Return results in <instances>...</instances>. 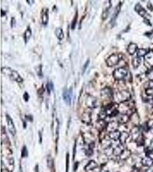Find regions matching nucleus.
<instances>
[{"label":"nucleus","instance_id":"obj_40","mask_svg":"<svg viewBox=\"0 0 153 172\" xmlns=\"http://www.w3.org/2000/svg\"><path fill=\"white\" fill-rule=\"evenodd\" d=\"M76 20L77 15H76V16H75V17L74 20H73V23H72V29H74V28H75V25H76Z\"/></svg>","mask_w":153,"mask_h":172},{"label":"nucleus","instance_id":"obj_22","mask_svg":"<svg viewBox=\"0 0 153 172\" xmlns=\"http://www.w3.org/2000/svg\"><path fill=\"white\" fill-rule=\"evenodd\" d=\"M130 155H131L130 150H129L128 149H125L119 157L121 160H126L130 157Z\"/></svg>","mask_w":153,"mask_h":172},{"label":"nucleus","instance_id":"obj_34","mask_svg":"<svg viewBox=\"0 0 153 172\" xmlns=\"http://www.w3.org/2000/svg\"><path fill=\"white\" fill-rule=\"evenodd\" d=\"M145 89L147 88H153V80H149L145 83L144 86Z\"/></svg>","mask_w":153,"mask_h":172},{"label":"nucleus","instance_id":"obj_13","mask_svg":"<svg viewBox=\"0 0 153 172\" xmlns=\"http://www.w3.org/2000/svg\"><path fill=\"white\" fill-rule=\"evenodd\" d=\"M135 10L141 16V17L146 18V15H147L146 10L144 8L142 5L139 4H137L135 7Z\"/></svg>","mask_w":153,"mask_h":172},{"label":"nucleus","instance_id":"obj_1","mask_svg":"<svg viewBox=\"0 0 153 172\" xmlns=\"http://www.w3.org/2000/svg\"><path fill=\"white\" fill-rule=\"evenodd\" d=\"M1 71H2V74H4L5 75L8 76L9 77H10V79H12V80L16 81L18 83L22 82L23 80L22 77H20V75L18 74V73L16 71L13 70L10 68L3 67L1 69Z\"/></svg>","mask_w":153,"mask_h":172},{"label":"nucleus","instance_id":"obj_15","mask_svg":"<svg viewBox=\"0 0 153 172\" xmlns=\"http://www.w3.org/2000/svg\"><path fill=\"white\" fill-rule=\"evenodd\" d=\"M138 45L136 43H130L128 45V52L129 55H133L136 53L138 51Z\"/></svg>","mask_w":153,"mask_h":172},{"label":"nucleus","instance_id":"obj_27","mask_svg":"<svg viewBox=\"0 0 153 172\" xmlns=\"http://www.w3.org/2000/svg\"><path fill=\"white\" fill-rule=\"evenodd\" d=\"M102 146L103 148H104L105 149H107L109 147H111V142L110 140L109 139H102Z\"/></svg>","mask_w":153,"mask_h":172},{"label":"nucleus","instance_id":"obj_37","mask_svg":"<svg viewBox=\"0 0 153 172\" xmlns=\"http://www.w3.org/2000/svg\"><path fill=\"white\" fill-rule=\"evenodd\" d=\"M69 163V155L68 154V153H67L66 155V172H68Z\"/></svg>","mask_w":153,"mask_h":172},{"label":"nucleus","instance_id":"obj_32","mask_svg":"<svg viewBox=\"0 0 153 172\" xmlns=\"http://www.w3.org/2000/svg\"><path fill=\"white\" fill-rule=\"evenodd\" d=\"M28 155V151L26 146H23L21 150V157L23 158H25Z\"/></svg>","mask_w":153,"mask_h":172},{"label":"nucleus","instance_id":"obj_24","mask_svg":"<svg viewBox=\"0 0 153 172\" xmlns=\"http://www.w3.org/2000/svg\"><path fill=\"white\" fill-rule=\"evenodd\" d=\"M136 144L139 146H143L145 144V138L142 134H141L135 140Z\"/></svg>","mask_w":153,"mask_h":172},{"label":"nucleus","instance_id":"obj_47","mask_svg":"<svg viewBox=\"0 0 153 172\" xmlns=\"http://www.w3.org/2000/svg\"><path fill=\"white\" fill-rule=\"evenodd\" d=\"M39 137H40V143L42 142V135L41 134V133H39Z\"/></svg>","mask_w":153,"mask_h":172},{"label":"nucleus","instance_id":"obj_28","mask_svg":"<svg viewBox=\"0 0 153 172\" xmlns=\"http://www.w3.org/2000/svg\"><path fill=\"white\" fill-rule=\"evenodd\" d=\"M31 34H32V31H31V29L30 28L27 29V30L26 31V32L24 34V39H25L26 43L28 41V40L29 39V38L31 36Z\"/></svg>","mask_w":153,"mask_h":172},{"label":"nucleus","instance_id":"obj_30","mask_svg":"<svg viewBox=\"0 0 153 172\" xmlns=\"http://www.w3.org/2000/svg\"><path fill=\"white\" fill-rule=\"evenodd\" d=\"M47 165H48V166L49 167V168H50V169L53 168L54 166L53 160L50 155L48 156V158H47Z\"/></svg>","mask_w":153,"mask_h":172},{"label":"nucleus","instance_id":"obj_33","mask_svg":"<svg viewBox=\"0 0 153 172\" xmlns=\"http://www.w3.org/2000/svg\"><path fill=\"white\" fill-rule=\"evenodd\" d=\"M145 93L148 97L153 96V88L145 89Z\"/></svg>","mask_w":153,"mask_h":172},{"label":"nucleus","instance_id":"obj_44","mask_svg":"<svg viewBox=\"0 0 153 172\" xmlns=\"http://www.w3.org/2000/svg\"><path fill=\"white\" fill-rule=\"evenodd\" d=\"M145 172H153V167H150L148 169H147Z\"/></svg>","mask_w":153,"mask_h":172},{"label":"nucleus","instance_id":"obj_8","mask_svg":"<svg viewBox=\"0 0 153 172\" xmlns=\"http://www.w3.org/2000/svg\"><path fill=\"white\" fill-rule=\"evenodd\" d=\"M119 123L118 122L112 121L107 124L106 129L109 133L115 131V130H117L118 128L119 127Z\"/></svg>","mask_w":153,"mask_h":172},{"label":"nucleus","instance_id":"obj_29","mask_svg":"<svg viewBox=\"0 0 153 172\" xmlns=\"http://www.w3.org/2000/svg\"><path fill=\"white\" fill-rule=\"evenodd\" d=\"M146 75L149 80H153V69H148L146 73Z\"/></svg>","mask_w":153,"mask_h":172},{"label":"nucleus","instance_id":"obj_17","mask_svg":"<svg viewBox=\"0 0 153 172\" xmlns=\"http://www.w3.org/2000/svg\"><path fill=\"white\" fill-rule=\"evenodd\" d=\"M107 124L104 120H98L96 123V128L99 131H103L104 129H106Z\"/></svg>","mask_w":153,"mask_h":172},{"label":"nucleus","instance_id":"obj_19","mask_svg":"<svg viewBox=\"0 0 153 172\" xmlns=\"http://www.w3.org/2000/svg\"><path fill=\"white\" fill-rule=\"evenodd\" d=\"M129 134L128 133L127 131H123L122 133H121V135H120V137L119 138V141H120V144L124 145L127 139H128V137H129Z\"/></svg>","mask_w":153,"mask_h":172},{"label":"nucleus","instance_id":"obj_20","mask_svg":"<svg viewBox=\"0 0 153 172\" xmlns=\"http://www.w3.org/2000/svg\"><path fill=\"white\" fill-rule=\"evenodd\" d=\"M82 121L85 123L89 124L91 121V115L90 112H85L82 115Z\"/></svg>","mask_w":153,"mask_h":172},{"label":"nucleus","instance_id":"obj_11","mask_svg":"<svg viewBox=\"0 0 153 172\" xmlns=\"http://www.w3.org/2000/svg\"><path fill=\"white\" fill-rule=\"evenodd\" d=\"M63 98L64 102L67 105H70L71 103V93L69 90H64L63 93Z\"/></svg>","mask_w":153,"mask_h":172},{"label":"nucleus","instance_id":"obj_42","mask_svg":"<svg viewBox=\"0 0 153 172\" xmlns=\"http://www.w3.org/2000/svg\"><path fill=\"white\" fill-rule=\"evenodd\" d=\"M89 63H90V60L88 59V60H87V61H86V63H85V64L84 65V66H83V72H85V69H87V67H88V64H89Z\"/></svg>","mask_w":153,"mask_h":172},{"label":"nucleus","instance_id":"obj_3","mask_svg":"<svg viewBox=\"0 0 153 172\" xmlns=\"http://www.w3.org/2000/svg\"><path fill=\"white\" fill-rule=\"evenodd\" d=\"M128 70L124 67H119L113 72V77L117 80H122L127 77Z\"/></svg>","mask_w":153,"mask_h":172},{"label":"nucleus","instance_id":"obj_9","mask_svg":"<svg viewBox=\"0 0 153 172\" xmlns=\"http://www.w3.org/2000/svg\"><path fill=\"white\" fill-rule=\"evenodd\" d=\"M141 163L144 166L150 168L153 165V160L149 156L146 155L142 159Z\"/></svg>","mask_w":153,"mask_h":172},{"label":"nucleus","instance_id":"obj_6","mask_svg":"<svg viewBox=\"0 0 153 172\" xmlns=\"http://www.w3.org/2000/svg\"><path fill=\"white\" fill-rule=\"evenodd\" d=\"M86 104L89 108H95L97 106V99L93 96L88 95L86 98Z\"/></svg>","mask_w":153,"mask_h":172},{"label":"nucleus","instance_id":"obj_26","mask_svg":"<svg viewBox=\"0 0 153 172\" xmlns=\"http://www.w3.org/2000/svg\"><path fill=\"white\" fill-rule=\"evenodd\" d=\"M55 34L56 36V37H58V39L60 40H61L64 39V34H63V30L61 28H57L56 31H55Z\"/></svg>","mask_w":153,"mask_h":172},{"label":"nucleus","instance_id":"obj_36","mask_svg":"<svg viewBox=\"0 0 153 172\" xmlns=\"http://www.w3.org/2000/svg\"><path fill=\"white\" fill-rule=\"evenodd\" d=\"M107 116V113L105 110H103V112H101L99 114V117L100 120H104L106 118Z\"/></svg>","mask_w":153,"mask_h":172},{"label":"nucleus","instance_id":"obj_45","mask_svg":"<svg viewBox=\"0 0 153 172\" xmlns=\"http://www.w3.org/2000/svg\"><path fill=\"white\" fill-rule=\"evenodd\" d=\"M147 156H149L150 158H152V159L153 160V151L152 152H150L148 155H147Z\"/></svg>","mask_w":153,"mask_h":172},{"label":"nucleus","instance_id":"obj_12","mask_svg":"<svg viewBox=\"0 0 153 172\" xmlns=\"http://www.w3.org/2000/svg\"><path fill=\"white\" fill-rule=\"evenodd\" d=\"M104 4L106 5V7H104V10H103V12L102 13V17L103 20H105L108 17L109 9H110L111 6L110 1H108L105 2Z\"/></svg>","mask_w":153,"mask_h":172},{"label":"nucleus","instance_id":"obj_41","mask_svg":"<svg viewBox=\"0 0 153 172\" xmlns=\"http://www.w3.org/2000/svg\"><path fill=\"white\" fill-rule=\"evenodd\" d=\"M23 98H24V99L26 102H28V100H29V95L27 93H25V94L23 95Z\"/></svg>","mask_w":153,"mask_h":172},{"label":"nucleus","instance_id":"obj_4","mask_svg":"<svg viewBox=\"0 0 153 172\" xmlns=\"http://www.w3.org/2000/svg\"><path fill=\"white\" fill-rule=\"evenodd\" d=\"M120 59L121 58L120 57L119 54L114 53L107 58L106 60V64L110 67H114L119 63Z\"/></svg>","mask_w":153,"mask_h":172},{"label":"nucleus","instance_id":"obj_18","mask_svg":"<svg viewBox=\"0 0 153 172\" xmlns=\"http://www.w3.org/2000/svg\"><path fill=\"white\" fill-rule=\"evenodd\" d=\"M101 95L102 97H106V98H110L111 96H112V91L110 88L106 87L104 89H103L101 91Z\"/></svg>","mask_w":153,"mask_h":172},{"label":"nucleus","instance_id":"obj_16","mask_svg":"<svg viewBox=\"0 0 153 172\" xmlns=\"http://www.w3.org/2000/svg\"><path fill=\"white\" fill-rule=\"evenodd\" d=\"M120 135H121V133L117 130L112 131L109 133V138H110V139L114 140V141H118L119 140V138L120 137Z\"/></svg>","mask_w":153,"mask_h":172},{"label":"nucleus","instance_id":"obj_23","mask_svg":"<svg viewBox=\"0 0 153 172\" xmlns=\"http://www.w3.org/2000/svg\"><path fill=\"white\" fill-rule=\"evenodd\" d=\"M149 52L147 49L146 48H140L138 49L136 52L137 53V57L138 58H142V57H145L146 55V54Z\"/></svg>","mask_w":153,"mask_h":172},{"label":"nucleus","instance_id":"obj_14","mask_svg":"<svg viewBox=\"0 0 153 172\" xmlns=\"http://www.w3.org/2000/svg\"><path fill=\"white\" fill-rule=\"evenodd\" d=\"M125 149V147L124 146V145L120 144V145H118L116 146L114 149H113V154L114 155L117 157H119L121 154L123 153L124 150Z\"/></svg>","mask_w":153,"mask_h":172},{"label":"nucleus","instance_id":"obj_10","mask_svg":"<svg viewBox=\"0 0 153 172\" xmlns=\"http://www.w3.org/2000/svg\"><path fill=\"white\" fill-rule=\"evenodd\" d=\"M98 164L95 161L91 160L85 165V169L86 172L93 171L95 169H96L98 168Z\"/></svg>","mask_w":153,"mask_h":172},{"label":"nucleus","instance_id":"obj_2","mask_svg":"<svg viewBox=\"0 0 153 172\" xmlns=\"http://www.w3.org/2000/svg\"><path fill=\"white\" fill-rule=\"evenodd\" d=\"M131 97V94L128 90H121L114 95V99L117 103H125L129 101Z\"/></svg>","mask_w":153,"mask_h":172},{"label":"nucleus","instance_id":"obj_43","mask_svg":"<svg viewBox=\"0 0 153 172\" xmlns=\"http://www.w3.org/2000/svg\"><path fill=\"white\" fill-rule=\"evenodd\" d=\"M78 166H79V163H76L74 164V171L75 172L78 168Z\"/></svg>","mask_w":153,"mask_h":172},{"label":"nucleus","instance_id":"obj_35","mask_svg":"<svg viewBox=\"0 0 153 172\" xmlns=\"http://www.w3.org/2000/svg\"><path fill=\"white\" fill-rule=\"evenodd\" d=\"M152 151H153V138L152 139V140H151L149 146L147 147V152H146V154L147 155L149 153H150V152H152Z\"/></svg>","mask_w":153,"mask_h":172},{"label":"nucleus","instance_id":"obj_38","mask_svg":"<svg viewBox=\"0 0 153 172\" xmlns=\"http://www.w3.org/2000/svg\"><path fill=\"white\" fill-rule=\"evenodd\" d=\"M147 126L149 129H153V120H150L147 122Z\"/></svg>","mask_w":153,"mask_h":172},{"label":"nucleus","instance_id":"obj_7","mask_svg":"<svg viewBox=\"0 0 153 172\" xmlns=\"http://www.w3.org/2000/svg\"><path fill=\"white\" fill-rule=\"evenodd\" d=\"M7 121L9 132L12 136H15L16 133V130L15 126V124L10 117L8 115H7Z\"/></svg>","mask_w":153,"mask_h":172},{"label":"nucleus","instance_id":"obj_21","mask_svg":"<svg viewBox=\"0 0 153 172\" xmlns=\"http://www.w3.org/2000/svg\"><path fill=\"white\" fill-rule=\"evenodd\" d=\"M141 58H138V57H135L133 59V60H132V65L134 67V69H138L139 66L141 65Z\"/></svg>","mask_w":153,"mask_h":172},{"label":"nucleus","instance_id":"obj_39","mask_svg":"<svg viewBox=\"0 0 153 172\" xmlns=\"http://www.w3.org/2000/svg\"><path fill=\"white\" fill-rule=\"evenodd\" d=\"M73 149H74L73 150V160H74L75 157V155H76V141H75V142Z\"/></svg>","mask_w":153,"mask_h":172},{"label":"nucleus","instance_id":"obj_31","mask_svg":"<svg viewBox=\"0 0 153 172\" xmlns=\"http://www.w3.org/2000/svg\"><path fill=\"white\" fill-rule=\"evenodd\" d=\"M48 21V15L47 12H45L43 13L42 16V23L43 24L46 25Z\"/></svg>","mask_w":153,"mask_h":172},{"label":"nucleus","instance_id":"obj_25","mask_svg":"<svg viewBox=\"0 0 153 172\" xmlns=\"http://www.w3.org/2000/svg\"><path fill=\"white\" fill-rule=\"evenodd\" d=\"M129 120V115L126 114H123L119 117L118 122L119 123H126Z\"/></svg>","mask_w":153,"mask_h":172},{"label":"nucleus","instance_id":"obj_5","mask_svg":"<svg viewBox=\"0 0 153 172\" xmlns=\"http://www.w3.org/2000/svg\"><path fill=\"white\" fill-rule=\"evenodd\" d=\"M144 65L147 69H153V51H149L144 57Z\"/></svg>","mask_w":153,"mask_h":172},{"label":"nucleus","instance_id":"obj_48","mask_svg":"<svg viewBox=\"0 0 153 172\" xmlns=\"http://www.w3.org/2000/svg\"><path fill=\"white\" fill-rule=\"evenodd\" d=\"M1 172H9V171L7 169L5 168V169H2V171H1Z\"/></svg>","mask_w":153,"mask_h":172},{"label":"nucleus","instance_id":"obj_46","mask_svg":"<svg viewBox=\"0 0 153 172\" xmlns=\"http://www.w3.org/2000/svg\"><path fill=\"white\" fill-rule=\"evenodd\" d=\"M34 172H39V165H36V167H35V169H34Z\"/></svg>","mask_w":153,"mask_h":172}]
</instances>
